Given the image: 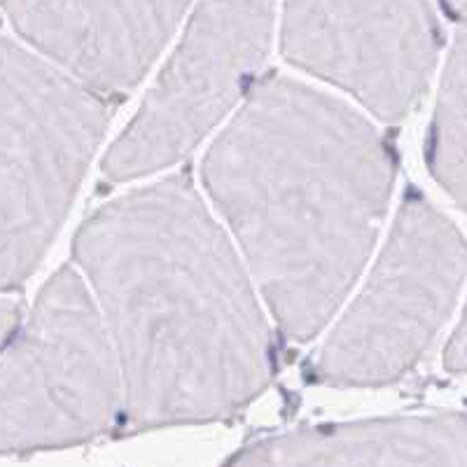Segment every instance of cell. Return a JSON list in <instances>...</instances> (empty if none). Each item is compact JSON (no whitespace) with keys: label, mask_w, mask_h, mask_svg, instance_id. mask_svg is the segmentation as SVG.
Returning <instances> with one entry per match:
<instances>
[{"label":"cell","mask_w":467,"mask_h":467,"mask_svg":"<svg viewBox=\"0 0 467 467\" xmlns=\"http://www.w3.org/2000/svg\"><path fill=\"white\" fill-rule=\"evenodd\" d=\"M73 257L119 365L122 435L227 420L269 388L274 335L190 173L91 213Z\"/></svg>","instance_id":"cell-1"},{"label":"cell","mask_w":467,"mask_h":467,"mask_svg":"<svg viewBox=\"0 0 467 467\" xmlns=\"http://www.w3.org/2000/svg\"><path fill=\"white\" fill-rule=\"evenodd\" d=\"M395 154L344 101L269 73L202 164L281 335L314 339L372 255L395 185Z\"/></svg>","instance_id":"cell-2"},{"label":"cell","mask_w":467,"mask_h":467,"mask_svg":"<svg viewBox=\"0 0 467 467\" xmlns=\"http://www.w3.org/2000/svg\"><path fill=\"white\" fill-rule=\"evenodd\" d=\"M115 106L0 36V292L22 290L49 250Z\"/></svg>","instance_id":"cell-3"},{"label":"cell","mask_w":467,"mask_h":467,"mask_svg":"<svg viewBox=\"0 0 467 467\" xmlns=\"http://www.w3.org/2000/svg\"><path fill=\"white\" fill-rule=\"evenodd\" d=\"M122 377L80 271L45 283L0 356V456L68 449L117 431Z\"/></svg>","instance_id":"cell-4"},{"label":"cell","mask_w":467,"mask_h":467,"mask_svg":"<svg viewBox=\"0 0 467 467\" xmlns=\"http://www.w3.org/2000/svg\"><path fill=\"white\" fill-rule=\"evenodd\" d=\"M465 278V241L451 220L409 192L358 299L308 365L325 386L402 379L428 353Z\"/></svg>","instance_id":"cell-5"},{"label":"cell","mask_w":467,"mask_h":467,"mask_svg":"<svg viewBox=\"0 0 467 467\" xmlns=\"http://www.w3.org/2000/svg\"><path fill=\"white\" fill-rule=\"evenodd\" d=\"M276 0H197L187 31L103 173L131 181L182 161L244 99L265 64Z\"/></svg>","instance_id":"cell-6"},{"label":"cell","mask_w":467,"mask_h":467,"mask_svg":"<svg viewBox=\"0 0 467 467\" xmlns=\"http://www.w3.org/2000/svg\"><path fill=\"white\" fill-rule=\"evenodd\" d=\"M441 49L431 0H285L281 52L292 66L400 122L428 89Z\"/></svg>","instance_id":"cell-7"},{"label":"cell","mask_w":467,"mask_h":467,"mask_svg":"<svg viewBox=\"0 0 467 467\" xmlns=\"http://www.w3.org/2000/svg\"><path fill=\"white\" fill-rule=\"evenodd\" d=\"M187 7L190 0H3L28 47L112 103L143 80Z\"/></svg>","instance_id":"cell-8"},{"label":"cell","mask_w":467,"mask_h":467,"mask_svg":"<svg viewBox=\"0 0 467 467\" xmlns=\"http://www.w3.org/2000/svg\"><path fill=\"white\" fill-rule=\"evenodd\" d=\"M229 465L325 467H465L467 419L462 411L316 425L244 446Z\"/></svg>","instance_id":"cell-9"},{"label":"cell","mask_w":467,"mask_h":467,"mask_svg":"<svg viewBox=\"0 0 467 467\" xmlns=\"http://www.w3.org/2000/svg\"><path fill=\"white\" fill-rule=\"evenodd\" d=\"M465 33L458 31L441 73L428 140V166L458 208H465Z\"/></svg>","instance_id":"cell-10"},{"label":"cell","mask_w":467,"mask_h":467,"mask_svg":"<svg viewBox=\"0 0 467 467\" xmlns=\"http://www.w3.org/2000/svg\"><path fill=\"white\" fill-rule=\"evenodd\" d=\"M444 367L446 372L465 374L467 369V335H465V318L458 320L456 329L451 332V339L444 350Z\"/></svg>","instance_id":"cell-11"},{"label":"cell","mask_w":467,"mask_h":467,"mask_svg":"<svg viewBox=\"0 0 467 467\" xmlns=\"http://www.w3.org/2000/svg\"><path fill=\"white\" fill-rule=\"evenodd\" d=\"M19 318H22L19 304L12 302V299L0 297V350H3L5 341L10 339L16 325H19Z\"/></svg>","instance_id":"cell-12"},{"label":"cell","mask_w":467,"mask_h":467,"mask_svg":"<svg viewBox=\"0 0 467 467\" xmlns=\"http://www.w3.org/2000/svg\"><path fill=\"white\" fill-rule=\"evenodd\" d=\"M446 7V12L451 16H456V19H462V15H465V0H441Z\"/></svg>","instance_id":"cell-13"}]
</instances>
